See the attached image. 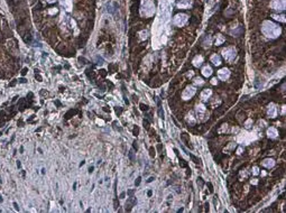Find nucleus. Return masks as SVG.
I'll use <instances>...</instances> for the list:
<instances>
[{
	"label": "nucleus",
	"mask_w": 286,
	"mask_h": 213,
	"mask_svg": "<svg viewBox=\"0 0 286 213\" xmlns=\"http://www.w3.org/2000/svg\"><path fill=\"white\" fill-rule=\"evenodd\" d=\"M262 30L265 36L267 37H270V38H276L277 36L280 35V28L275 25L273 22H265L263 24V27H262Z\"/></svg>",
	"instance_id": "1"
},
{
	"label": "nucleus",
	"mask_w": 286,
	"mask_h": 213,
	"mask_svg": "<svg viewBox=\"0 0 286 213\" xmlns=\"http://www.w3.org/2000/svg\"><path fill=\"white\" fill-rule=\"evenodd\" d=\"M154 10H155V8H154V4H153L151 0H144L143 1V14L145 16H151L154 14Z\"/></svg>",
	"instance_id": "2"
},
{
	"label": "nucleus",
	"mask_w": 286,
	"mask_h": 213,
	"mask_svg": "<svg viewBox=\"0 0 286 213\" xmlns=\"http://www.w3.org/2000/svg\"><path fill=\"white\" fill-rule=\"evenodd\" d=\"M186 22H187V16L184 15V14H179V15H176L174 17L173 19V24L175 26H179V27L184 26Z\"/></svg>",
	"instance_id": "3"
},
{
	"label": "nucleus",
	"mask_w": 286,
	"mask_h": 213,
	"mask_svg": "<svg viewBox=\"0 0 286 213\" xmlns=\"http://www.w3.org/2000/svg\"><path fill=\"white\" fill-rule=\"evenodd\" d=\"M222 54H223V57L227 60V61H233L236 57V50L235 48H232V47H228V48H225V50H223V52H222Z\"/></svg>",
	"instance_id": "4"
},
{
	"label": "nucleus",
	"mask_w": 286,
	"mask_h": 213,
	"mask_svg": "<svg viewBox=\"0 0 286 213\" xmlns=\"http://www.w3.org/2000/svg\"><path fill=\"white\" fill-rule=\"evenodd\" d=\"M270 7L274 10H284L285 9V0H273Z\"/></svg>",
	"instance_id": "5"
},
{
	"label": "nucleus",
	"mask_w": 286,
	"mask_h": 213,
	"mask_svg": "<svg viewBox=\"0 0 286 213\" xmlns=\"http://www.w3.org/2000/svg\"><path fill=\"white\" fill-rule=\"evenodd\" d=\"M194 94H195V88H193V86H187V88L184 90V92H183L182 96H183L184 100H187V99L192 98Z\"/></svg>",
	"instance_id": "6"
},
{
	"label": "nucleus",
	"mask_w": 286,
	"mask_h": 213,
	"mask_svg": "<svg viewBox=\"0 0 286 213\" xmlns=\"http://www.w3.org/2000/svg\"><path fill=\"white\" fill-rule=\"evenodd\" d=\"M230 75V72L228 68H222V70H220L218 72V76L219 78H221V80H225V78H228Z\"/></svg>",
	"instance_id": "7"
},
{
	"label": "nucleus",
	"mask_w": 286,
	"mask_h": 213,
	"mask_svg": "<svg viewBox=\"0 0 286 213\" xmlns=\"http://www.w3.org/2000/svg\"><path fill=\"white\" fill-rule=\"evenodd\" d=\"M191 5H192V1L191 0H181L179 4H177V7L181 8V9H185V8H189Z\"/></svg>",
	"instance_id": "8"
},
{
	"label": "nucleus",
	"mask_w": 286,
	"mask_h": 213,
	"mask_svg": "<svg viewBox=\"0 0 286 213\" xmlns=\"http://www.w3.org/2000/svg\"><path fill=\"white\" fill-rule=\"evenodd\" d=\"M268 114H269V117H272V118L276 117V114H277V109H276V106H275L274 104H270V106H269Z\"/></svg>",
	"instance_id": "9"
},
{
	"label": "nucleus",
	"mask_w": 286,
	"mask_h": 213,
	"mask_svg": "<svg viewBox=\"0 0 286 213\" xmlns=\"http://www.w3.org/2000/svg\"><path fill=\"white\" fill-rule=\"evenodd\" d=\"M211 94H212V91H211L210 89L203 90V91H202V93H201V99H202V100H207V98H209Z\"/></svg>",
	"instance_id": "10"
},
{
	"label": "nucleus",
	"mask_w": 286,
	"mask_h": 213,
	"mask_svg": "<svg viewBox=\"0 0 286 213\" xmlns=\"http://www.w3.org/2000/svg\"><path fill=\"white\" fill-rule=\"evenodd\" d=\"M274 160L273 159H265L263 162V166H265V167H267V168H270V167H273L274 166Z\"/></svg>",
	"instance_id": "11"
},
{
	"label": "nucleus",
	"mask_w": 286,
	"mask_h": 213,
	"mask_svg": "<svg viewBox=\"0 0 286 213\" xmlns=\"http://www.w3.org/2000/svg\"><path fill=\"white\" fill-rule=\"evenodd\" d=\"M211 61H212V63L214 64V65H220V64H221V58H220V56L217 55V54L211 57Z\"/></svg>",
	"instance_id": "12"
},
{
	"label": "nucleus",
	"mask_w": 286,
	"mask_h": 213,
	"mask_svg": "<svg viewBox=\"0 0 286 213\" xmlns=\"http://www.w3.org/2000/svg\"><path fill=\"white\" fill-rule=\"evenodd\" d=\"M202 74H203L204 76H210V75L212 74V70H211V67L205 66L203 70H202Z\"/></svg>",
	"instance_id": "13"
},
{
	"label": "nucleus",
	"mask_w": 286,
	"mask_h": 213,
	"mask_svg": "<svg viewBox=\"0 0 286 213\" xmlns=\"http://www.w3.org/2000/svg\"><path fill=\"white\" fill-rule=\"evenodd\" d=\"M277 134H278V132H277V130H276L275 128H269L268 130H267V135H268L269 137H273V138H274V137L277 136Z\"/></svg>",
	"instance_id": "14"
},
{
	"label": "nucleus",
	"mask_w": 286,
	"mask_h": 213,
	"mask_svg": "<svg viewBox=\"0 0 286 213\" xmlns=\"http://www.w3.org/2000/svg\"><path fill=\"white\" fill-rule=\"evenodd\" d=\"M202 61H203V58H202V56H196V57H195V60L193 61V64H194L195 66L199 67V66H200V65H201V64H202Z\"/></svg>",
	"instance_id": "15"
},
{
	"label": "nucleus",
	"mask_w": 286,
	"mask_h": 213,
	"mask_svg": "<svg viewBox=\"0 0 286 213\" xmlns=\"http://www.w3.org/2000/svg\"><path fill=\"white\" fill-rule=\"evenodd\" d=\"M196 111H197V114H199V116H201V114H203V113L205 112V106H202V104L197 106V109H196Z\"/></svg>",
	"instance_id": "16"
},
{
	"label": "nucleus",
	"mask_w": 286,
	"mask_h": 213,
	"mask_svg": "<svg viewBox=\"0 0 286 213\" xmlns=\"http://www.w3.org/2000/svg\"><path fill=\"white\" fill-rule=\"evenodd\" d=\"M218 37H219V38H218V40H215V44H217V45H220L221 43H222V42H223L224 39H223V37H222L221 35H219Z\"/></svg>",
	"instance_id": "17"
},
{
	"label": "nucleus",
	"mask_w": 286,
	"mask_h": 213,
	"mask_svg": "<svg viewBox=\"0 0 286 213\" xmlns=\"http://www.w3.org/2000/svg\"><path fill=\"white\" fill-rule=\"evenodd\" d=\"M275 19H277V20H280V22H285V17L284 16H274Z\"/></svg>",
	"instance_id": "18"
},
{
	"label": "nucleus",
	"mask_w": 286,
	"mask_h": 213,
	"mask_svg": "<svg viewBox=\"0 0 286 213\" xmlns=\"http://www.w3.org/2000/svg\"><path fill=\"white\" fill-rule=\"evenodd\" d=\"M196 84H202L203 83V81H202V78H195V81H194Z\"/></svg>",
	"instance_id": "19"
},
{
	"label": "nucleus",
	"mask_w": 286,
	"mask_h": 213,
	"mask_svg": "<svg viewBox=\"0 0 286 213\" xmlns=\"http://www.w3.org/2000/svg\"><path fill=\"white\" fill-rule=\"evenodd\" d=\"M140 106H141V109H143V110H147V108H148L147 106H144V104H140Z\"/></svg>",
	"instance_id": "20"
},
{
	"label": "nucleus",
	"mask_w": 286,
	"mask_h": 213,
	"mask_svg": "<svg viewBox=\"0 0 286 213\" xmlns=\"http://www.w3.org/2000/svg\"><path fill=\"white\" fill-rule=\"evenodd\" d=\"M254 174H258V168L254 167Z\"/></svg>",
	"instance_id": "21"
},
{
	"label": "nucleus",
	"mask_w": 286,
	"mask_h": 213,
	"mask_svg": "<svg viewBox=\"0 0 286 213\" xmlns=\"http://www.w3.org/2000/svg\"><path fill=\"white\" fill-rule=\"evenodd\" d=\"M139 183H140V177H138V178H137V182H136V185H139Z\"/></svg>",
	"instance_id": "22"
},
{
	"label": "nucleus",
	"mask_w": 286,
	"mask_h": 213,
	"mask_svg": "<svg viewBox=\"0 0 286 213\" xmlns=\"http://www.w3.org/2000/svg\"><path fill=\"white\" fill-rule=\"evenodd\" d=\"M212 84H217V78H213V80H212Z\"/></svg>",
	"instance_id": "23"
},
{
	"label": "nucleus",
	"mask_w": 286,
	"mask_h": 213,
	"mask_svg": "<svg viewBox=\"0 0 286 213\" xmlns=\"http://www.w3.org/2000/svg\"><path fill=\"white\" fill-rule=\"evenodd\" d=\"M89 172H90V173H92V172H93V167H90Z\"/></svg>",
	"instance_id": "24"
},
{
	"label": "nucleus",
	"mask_w": 286,
	"mask_h": 213,
	"mask_svg": "<svg viewBox=\"0 0 286 213\" xmlns=\"http://www.w3.org/2000/svg\"><path fill=\"white\" fill-rule=\"evenodd\" d=\"M47 1H48V2H54L55 0H47Z\"/></svg>",
	"instance_id": "25"
},
{
	"label": "nucleus",
	"mask_w": 286,
	"mask_h": 213,
	"mask_svg": "<svg viewBox=\"0 0 286 213\" xmlns=\"http://www.w3.org/2000/svg\"><path fill=\"white\" fill-rule=\"evenodd\" d=\"M65 1H66V0H62V2H63V4H64V2H65Z\"/></svg>",
	"instance_id": "26"
}]
</instances>
